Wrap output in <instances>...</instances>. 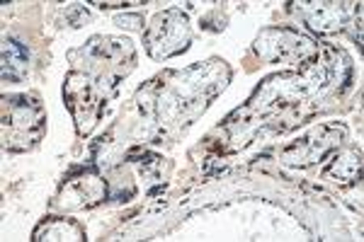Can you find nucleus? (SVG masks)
<instances>
[{"label": "nucleus", "mask_w": 364, "mask_h": 242, "mask_svg": "<svg viewBox=\"0 0 364 242\" xmlns=\"http://www.w3.org/2000/svg\"><path fill=\"white\" fill-rule=\"evenodd\" d=\"M3 58H5V78H8V75L10 78H17V75L27 68V51L20 41H8Z\"/></svg>", "instance_id": "f257e3e1"}]
</instances>
